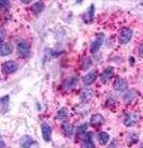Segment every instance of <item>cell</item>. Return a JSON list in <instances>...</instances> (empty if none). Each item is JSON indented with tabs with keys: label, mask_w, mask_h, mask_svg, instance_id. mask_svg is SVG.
Here are the masks:
<instances>
[{
	"label": "cell",
	"mask_w": 143,
	"mask_h": 148,
	"mask_svg": "<svg viewBox=\"0 0 143 148\" xmlns=\"http://www.w3.org/2000/svg\"><path fill=\"white\" fill-rule=\"evenodd\" d=\"M132 29L129 27H125L123 29H121V31L118 32V41L121 44H126L128 43L129 41L131 40L132 38Z\"/></svg>",
	"instance_id": "obj_1"
},
{
	"label": "cell",
	"mask_w": 143,
	"mask_h": 148,
	"mask_svg": "<svg viewBox=\"0 0 143 148\" xmlns=\"http://www.w3.org/2000/svg\"><path fill=\"white\" fill-rule=\"evenodd\" d=\"M17 52L23 58H28L30 56V46L26 41H19L17 43Z\"/></svg>",
	"instance_id": "obj_2"
},
{
	"label": "cell",
	"mask_w": 143,
	"mask_h": 148,
	"mask_svg": "<svg viewBox=\"0 0 143 148\" xmlns=\"http://www.w3.org/2000/svg\"><path fill=\"white\" fill-rule=\"evenodd\" d=\"M17 69L19 66L14 60H8L2 64V72L4 74H13L17 71Z\"/></svg>",
	"instance_id": "obj_3"
},
{
	"label": "cell",
	"mask_w": 143,
	"mask_h": 148,
	"mask_svg": "<svg viewBox=\"0 0 143 148\" xmlns=\"http://www.w3.org/2000/svg\"><path fill=\"white\" fill-rule=\"evenodd\" d=\"M103 40H104V34H97V38L96 40L94 41L90 45V53L92 54H95L99 51V48L101 47V45L103 44Z\"/></svg>",
	"instance_id": "obj_4"
},
{
	"label": "cell",
	"mask_w": 143,
	"mask_h": 148,
	"mask_svg": "<svg viewBox=\"0 0 143 148\" xmlns=\"http://www.w3.org/2000/svg\"><path fill=\"white\" fill-rule=\"evenodd\" d=\"M41 133L42 137L45 142H50L52 137V127L48 125V122H43L41 125Z\"/></svg>",
	"instance_id": "obj_5"
},
{
	"label": "cell",
	"mask_w": 143,
	"mask_h": 148,
	"mask_svg": "<svg viewBox=\"0 0 143 148\" xmlns=\"http://www.w3.org/2000/svg\"><path fill=\"white\" fill-rule=\"evenodd\" d=\"M21 146L24 148H39V145L28 135L23 136L21 140Z\"/></svg>",
	"instance_id": "obj_6"
},
{
	"label": "cell",
	"mask_w": 143,
	"mask_h": 148,
	"mask_svg": "<svg viewBox=\"0 0 143 148\" xmlns=\"http://www.w3.org/2000/svg\"><path fill=\"white\" fill-rule=\"evenodd\" d=\"M138 120H139V115L136 114V113H129L125 117L124 123L125 126L131 127V126H135L137 122H138Z\"/></svg>",
	"instance_id": "obj_7"
},
{
	"label": "cell",
	"mask_w": 143,
	"mask_h": 148,
	"mask_svg": "<svg viewBox=\"0 0 143 148\" xmlns=\"http://www.w3.org/2000/svg\"><path fill=\"white\" fill-rule=\"evenodd\" d=\"M113 75H114V69L112 67H108L101 73V75H100V81H101V83H108L110 79H112Z\"/></svg>",
	"instance_id": "obj_8"
},
{
	"label": "cell",
	"mask_w": 143,
	"mask_h": 148,
	"mask_svg": "<svg viewBox=\"0 0 143 148\" xmlns=\"http://www.w3.org/2000/svg\"><path fill=\"white\" fill-rule=\"evenodd\" d=\"M97 77H98L97 71H90L83 77V83H84L85 85H90V84H93L96 81Z\"/></svg>",
	"instance_id": "obj_9"
},
{
	"label": "cell",
	"mask_w": 143,
	"mask_h": 148,
	"mask_svg": "<svg viewBox=\"0 0 143 148\" xmlns=\"http://www.w3.org/2000/svg\"><path fill=\"white\" fill-rule=\"evenodd\" d=\"M114 89L117 91H125L127 89V82L124 78L117 77L114 82Z\"/></svg>",
	"instance_id": "obj_10"
},
{
	"label": "cell",
	"mask_w": 143,
	"mask_h": 148,
	"mask_svg": "<svg viewBox=\"0 0 143 148\" xmlns=\"http://www.w3.org/2000/svg\"><path fill=\"white\" fill-rule=\"evenodd\" d=\"M12 52H13V46L10 43H7V42L1 43V46H0V54H1V56L11 55Z\"/></svg>",
	"instance_id": "obj_11"
},
{
	"label": "cell",
	"mask_w": 143,
	"mask_h": 148,
	"mask_svg": "<svg viewBox=\"0 0 143 148\" xmlns=\"http://www.w3.org/2000/svg\"><path fill=\"white\" fill-rule=\"evenodd\" d=\"M103 122H104V118H103V116L101 114L93 115L92 118H90V125L92 126H100V125H102Z\"/></svg>",
	"instance_id": "obj_12"
},
{
	"label": "cell",
	"mask_w": 143,
	"mask_h": 148,
	"mask_svg": "<svg viewBox=\"0 0 143 148\" xmlns=\"http://www.w3.org/2000/svg\"><path fill=\"white\" fill-rule=\"evenodd\" d=\"M9 102H10V97L9 96H3L0 100V103H1V112L2 114H4L7 112L8 108H9Z\"/></svg>",
	"instance_id": "obj_13"
},
{
	"label": "cell",
	"mask_w": 143,
	"mask_h": 148,
	"mask_svg": "<svg viewBox=\"0 0 143 148\" xmlns=\"http://www.w3.org/2000/svg\"><path fill=\"white\" fill-rule=\"evenodd\" d=\"M68 117H69V112H68V110H67V108H60L58 112H57V119H59V120L65 121Z\"/></svg>",
	"instance_id": "obj_14"
},
{
	"label": "cell",
	"mask_w": 143,
	"mask_h": 148,
	"mask_svg": "<svg viewBox=\"0 0 143 148\" xmlns=\"http://www.w3.org/2000/svg\"><path fill=\"white\" fill-rule=\"evenodd\" d=\"M43 10H44V3H43V2H41V1H38V2H36V3L31 7V11H32L33 13H36V14H39V13H41Z\"/></svg>",
	"instance_id": "obj_15"
},
{
	"label": "cell",
	"mask_w": 143,
	"mask_h": 148,
	"mask_svg": "<svg viewBox=\"0 0 143 148\" xmlns=\"http://www.w3.org/2000/svg\"><path fill=\"white\" fill-rule=\"evenodd\" d=\"M98 140H99V143L101 145H106L109 140H110V136L106 132H100L98 134Z\"/></svg>",
	"instance_id": "obj_16"
},
{
	"label": "cell",
	"mask_w": 143,
	"mask_h": 148,
	"mask_svg": "<svg viewBox=\"0 0 143 148\" xmlns=\"http://www.w3.org/2000/svg\"><path fill=\"white\" fill-rule=\"evenodd\" d=\"M84 148H96L95 144L92 140V135L90 133L86 134V137L84 138Z\"/></svg>",
	"instance_id": "obj_17"
},
{
	"label": "cell",
	"mask_w": 143,
	"mask_h": 148,
	"mask_svg": "<svg viewBox=\"0 0 143 148\" xmlns=\"http://www.w3.org/2000/svg\"><path fill=\"white\" fill-rule=\"evenodd\" d=\"M62 131H64V133L66 134L67 136H71L73 134V126L69 125V123H65L62 126Z\"/></svg>",
	"instance_id": "obj_18"
},
{
	"label": "cell",
	"mask_w": 143,
	"mask_h": 148,
	"mask_svg": "<svg viewBox=\"0 0 143 148\" xmlns=\"http://www.w3.org/2000/svg\"><path fill=\"white\" fill-rule=\"evenodd\" d=\"M77 78H68L66 82H65V88L67 89H71V88H73L74 86H75V84H77Z\"/></svg>",
	"instance_id": "obj_19"
},
{
	"label": "cell",
	"mask_w": 143,
	"mask_h": 148,
	"mask_svg": "<svg viewBox=\"0 0 143 148\" xmlns=\"http://www.w3.org/2000/svg\"><path fill=\"white\" fill-rule=\"evenodd\" d=\"M86 129H87V125H86V123L79 127V128H77V137H80L82 134H85V131H86Z\"/></svg>",
	"instance_id": "obj_20"
},
{
	"label": "cell",
	"mask_w": 143,
	"mask_h": 148,
	"mask_svg": "<svg viewBox=\"0 0 143 148\" xmlns=\"http://www.w3.org/2000/svg\"><path fill=\"white\" fill-rule=\"evenodd\" d=\"M94 14H95V5H94V4H90L89 11H88V15H89L90 18H93V17H94Z\"/></svg>",
	"instance_id": "obj_21"
},
{
	"label": "cell",
	"mask_w": 143,
	"mask_h": 148,
	"mask_svg": "<svg viewBox=\"0 0 143 148\" xmlns=\"http://www.w3.org/2000/svg\"><path fill=\"white\" fill-rule=\"evenodd\" d=\"M0 5H1V8L9 7V5H10V2H9V1H4V0H1V1H0Z\"/></svg>",
	"instance_id": "obj_22"
},
{
	"label": "cell",
	"mask_w": 143,
	"mask_h": 148,
	"mask_svg": "<svg viewBox=\"0 0 143 148\" xmlns=\"http://www.w3.org/2000/svg\"><path fill=\"white\" fill-rule=\"evenodd\" d=\"M139 55H140V57L143 58V43L140 45V47H139Z\"/></svg>",
	"instance_id": "obj_23"
},
{
	"label": "cell",
	"mask_w": 143,
	"mask_h": 148,
	"mask_svg": "<svg viewBox=\"0 0 143 148\" xmlns=\"http://www.w3.org/2000/svg\"><path fill=\"white\" fill-rule=\"evenodd\" d=\"M1 43H3L4 42V29L3 28H1Z\"/></svg>",
	"instance_id": "obj_24"
},
{
	"label": "cell",
	"mask_w": 143,
	"mask_h": 148,
	"mask_svg": "<svg viewBox=\"0 0 143 148\" xmlns=\"http://www.w3.org/2000/svg\"><path fill=\"white\" fill-rule=\"evenodd\" d=\"M1 145H2V148H4V142H3V140H1Z\"/></svg>",
	"instance_id": "obj_25"
},
{
	"label": "cell",
	"mask_w": 143,
	"mask_h": 148,
	"mask_svg": "<svg viewBox=\"0 0 143 148\" xmlns=\"http://www.w3.org/2000/svg\"><path fill=\"white\" fill-rule=\"evenodd\" d=\"M141 148H143V146H142V147H141Z\"/></svg>",
	"instance_id": "obj_26"
}]
</instances>
